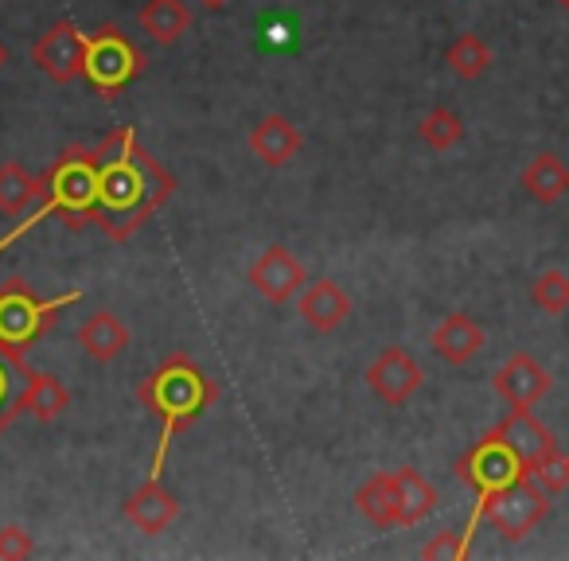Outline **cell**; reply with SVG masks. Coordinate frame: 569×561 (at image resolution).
Instances as JSON below:
<instances>
[{
  "mask_svg": "<svg viewBox=\"0 0 569 561\" xmlns=\"http://www.w3.org/2000/svg\"><path fill=\"white\" fill-rule=\"evenodd\" d=\"M98 214L110 242H129L144 230L176 191V176L137 137V126H118L98 141Z\"/></svg>",
  "mask_w": 569,
  "mask_h": 561,
  "instance_id": "1",
  "label": "cell"
},
{
  "mask_svg": "<svg viewBox=\"0 0 569 561\" xmlns=\"http://www.w3.org/2000/svg\"><path fill=\"white\" fill-rule=\"evenodd\" d=\"M137 398H141L144 410L160 421V441H157V452H152V464H149V475L160 480L176 433L188 429L203 410H211L214 398H219V387H214L211 374H207L199 363H191L188 355H168L149 379H141Z\"/></svg>",
  "mask_w": 569,
  "mask_h": 561,
  "instance_id": "2",
  "label": "cell"
},
{
  "mask_svg": "<svg viewBox=\"0 0 569 561\" xmlns=\"http://www.w3.org/2000/svg\"><path fill=\"white\" fill-rule=\"evenodd\" d=\"M51 214H59L71 230H82L87 222H94V214H98V152L94 149L71 144L67 152H59L56 164L43 172L40 207H32V211L24 214V222H17L9 234L0 238V253L9 250V246H17L28 230L40 227Z\"/></svg>",
  "mask_w": 569,
  "mask_h": 561,
  "instance_id": "3",
  "label": "cell"
},
{
  "mask_svg": "<svg viewBox=\"0 0 569 561\" xmlns=\"http://www.w3.org/2000/svg\"><path fill=\"white\" fill-rule=\"evenodd\" d=\"M79 301V289L63 297H40L24 277H12L9 285L0 289V351L12 359H24L56 328V320Z\"/></svg>",
  "mask_w": 569,
  "mask_h": 561,
  "instance_id": "4",
  "label": "cell"
},
{
  "mask_svg": "<svg viewBox=\"0 0 569 561\" xmlns=\"http://www.w3.org/2000/svg\"><path fill=\"white\" fill-rule=\"evenodd\" d=\"M522 475H530L527 464L515 457V449L499 437V429L483 433L480 441L457 460V480L476 491V511L468 514V527H465L468 534H476V527L483 522V507L503 488H511L515 480H522Z\"/></svg>",
  "mask_w": 569,
  "mask_h": 561,
  "instance_id": "5",
  "label": "cell"
},
{
  "mask_svg": "<svg viewBox=\"0 0 569 561\" xmlns=\"http://www.w3.org/2000/svg\"><path fill=\"white\" fill-rule=\"evenodd\" d=\"M149 67L144 51L121 32L118 24H102L94 36H87V67H82V79L98 90L102 98H113L137 82Z\"/></svg>",
  "mask_w": 569,
  "mask_h": 561,
  "instance_id": "6",
  "label": "cell"
},
{
  "mask_svg": "<svg viewBox=\"0 0 569 561\" xmlns=\"http://www.w3.org/2000/svg\"><path fill=\"white\" fill-rule=\"evenodd\" d=\"M546 514H550V491H546L535 475L515 480L511 488H503L483 507V522H491V530L503 534L507 542H522Z\"/></svg>",
  "mask_w": 569,
  "mask_h": 561,
  "instance_id": "7",
  "label": "cell"
},
{
  "mask_svg": "<svg viewBox=\"0 0 569 561\" xmlns=\"http://www.w3.org/2000/svg\"><path fill=\"white\" fill-rule=\"evenodd\" d=\"M246 281L253 285V293L269 304H289L293 297H301V289L309 285V273H305L301 258H297L289 246H266V250L253 258Z\"/></svg>",
  "mask_w": 569,
  "mask_h": 561,
  "instance_id": "8",
  "label": "cell"
},
{
  "mask_svg": "<svg viewBox=\"0 0 569 561\" xmlns=\"http://www.w3.org/2000/svg\"><path fill=\"white\" fill-rule=\"evenodd\" d=\"M32 63L40 67L51 82H59V87L82 79V67H87V36L79 32L74 20H56V24L36 40Z\"/></svg>",
  "mask_w": 569,
  "mask_h": 561,
  "instance_id": "9",
  "label": "cell"
},
{
  "mask_svg": "<svg viewBox=\"0 0 569 561\" xmlns=\"http://www.w3.org/2000/svg\"><path fill=\"white\" fill-rule=\"evenodd\" d=\"M363 379L379 402L406 405L421 387H426V367H421L406 348H387L371 359V367H367Z\"/></svg>",
  "mask_w": 569,
  "mask_h": 561,
  "instance_id": "10",
  "label": "cell"
},
{
  "mask_svg": "<svg viewBox=\"0 0 569 561\" xmlns=\"http://www.w3.org/2000/svg\"><path fill=\"white\" fill-rule=\"evenodd\" d=\"M297 309H301V320L312 328V332L332 335L351 320L356 301H351L348 289H343L340 281H332V277H317V281H309V285L301 289Z\"/></svg>",
  "mask_w": 569,
  "mask_h": 561,
  "instance_id": "11",
  "label": "cell"
},
{
  "mask_svg": "<svg viewBox=\"0 0 569 561\" xmlns=\"http://www.w3.org/2000/svg\"><path fill=\"white\" fill-rule=\"evenodd\" d=\"M491 387H496V394L503 398L507 405H535L553 390V379L535 355H527V351H515V355L496 371Z\"/></svg>",
  "mask_w": 569,
  "mask_h": 561,
  "instance_id": "12",
  "label": "cell"
},
{
  "mask_svg": "<svg viewBox=\"0 0 569 561\" xmlns=\"http://www.w3.org/2000/svg\"><path fill=\"white\" fill-rule=\"evenodd\" d=\"M496 429H499V437L515 449V457L527 464V472H535L546 457L558 452V437L530 413V405H511V413H507Z\"/></svg>",
  "mask_w": 569,
  "mask_h": 561,
  "instance_id": "13",
  "label": "cell"
},
{
  "mask_svg": "<svg viewBox=\"0 0 569 561\" xmlns=\"http://www.w3.org/2000/svg\"><path fill=\"white\" fill-rule=\"evenodd\" d=\"M121 514H126L141 534H164V530L180 519V499H176L157 475H149V480L121 503Z\"/></svg>",
  "mask_w": 569,
  "mask_h": 561,
  "instance_id": "14",
  "label": "cell"
},
{
  "mask_svg": "<svg viewBox=\"0 0 569 561\" xmlns=\"http://www.w3.org/2000/svg\"><path fill=\"white\" fill-rule=\"evenodd\" d=\"M246 144H250V152L266 168H284L289 160L301 157L305 137H301V129H297L293 121L284 118V113H266V118L250 129Z\"/></svg>",
  "mask_w": 569,
  "mask_h": 561,
  "instance_id": "15",
  "label": "cell"
},
{
  "mask_svg": "<svg viewBox=\"0 0 569 561\" xmlns=\"http://www.w3.org/2000/svg\"><path fill=\"white\" fill-rule=\"evenodd\" d=\"M429 343H433V351L449 367H465V363H472L483 348H488V332H483L468 312H449V317L433 328Z\"/></svg>",
  "mask_w": 569,
  "mask_h": 561,
  "instance_id": "16",
  "label": "cell"
},
{
  "mask_svg": "<svg viewBox=\"0 0 569 561\" xmlns=\"http://www.w3.org/2000/svg\"><path fill=\"white\" fill-rule=\"evenodd\" d=\"M519 183H522V191H527L530 203L553 207L569 196V164L558 157V152H538V157L527 160Z\"/></svg>",
  "mask_w": 569,
  "mask_h": 561,
  "instance_id": "17",
  "label": "cell"
},
{
  "mask_svg": "<svg viewBox=\"0 0 569 561\" xmlns=\"http://www.w3.org/2000/svg\"><path fill=\"white\" fill-rule=\"evenodd\" d=\"M20 410H24L28 418L43 421V425H51V421H59L71 410V390L63 387L59 374L28 371L24 387H20Z\"/></svg>",
  "mask_w": 569,
  "mask_h": 561,
  "instance_id": "18",
  "label": "cell"
},
{
  "mask_svg": "<svg viewBox=\"0 0 569 561\" xmlns=\"http://www.w3.org/2000/svg\"><path fill=\"white\" fill-rule=\"evenodd\" d=\"M74 340H79V348L87 351L94 363H113V359L129 348V328L121 324L118 312L98 309L94 317L74 332Z\"/></svg>",
  "mask_w": 569,
  "mask_h": 561,
  "instance_id": "19",
  "label": "cell"
},
{
  "mask_svg": "<svg viewBox=\"0 0 569 561\" xmlns=\"http://www.w3.org/2000/svg\"><path fill=\"white\" fill-rule=\"evenodd\" d=\"M137 24L160 48H172L191 32V9L183 0H144L141 12H137Z\"/></svg>",
  "mask_w": 569,
  "mask_h": 561,
  "instance_id": "20",
  "label": "cell"
},
{
  "mask_svg": "<svg viewBox=\"0 0 569 561\" xmlns=\"http://www.w3.org/2000/svg\"><path fill=\"white\" fill-rule=\"evenodd\" d=\"M43 199V176L28 172L20 160H4L0 164V214L20 219Z\"/></svg>",
  "mask_w": 569,
  "mask_h": 561,
  "instance_id": "21",
  "label": "cell"
},
{
  "mask_svg": "<svg viewBox=\"0 0 569 561\" xmlns=\"http://www.w3.org/2000/svg\"><path fill=\"white\" fill-rule=\"evenodd\" d=\"M356 511L363 514L371 527L395 530L398 527V483H395V472H379V475H371V480L359 483Z\"/></svg>",
  "mask_w": 569,
  "mask_h": 561,
  "instance_id": "22",
  "label": "cell"
},
{
  "mask_svg": "<svg viewBox=\"0 0 569 561\" xmlns=\"http://www.w3.org/2000/svg\"><path fill=\"white\" fill-rule=\"evenodd\" d=\"M398 527H418L421 519H429L437 507V491L418 468H398Z\"/></svg>",
  "mask_w": 569,
  "mask_h": 561,
  "instance_id": "23",
  "label": "cell"
},
{
  "mask_svg": "<svg viewBox=\"0 0 569 561\" xmlns=\"http://www.w3.org/2000/svg\"><path fill=\"white\" fill-rule=\"evenodd\" d=\"M465 133H468L465 118H460L457 110H449V106H433V110L418 121V141L426 144V149H433V152L457 149V144L465 141Z\"/></svg>",
  "mask_w": 569,
  "mask_h": 561,
  "instance_id": "24",
  "label": "cell"
},
{
  "mask_svg": "<svg viewBox=\"0 0 569 561\" xmlns=\"http://www.w3.org/2000/svg\"><path fill=\"white\" fill-rule=\"evenodd\" d=\"M445 63H449V71L457 74V79L472 82V79H480V74H488L491 48L476 32H460L457 40L445 48Z\"/></svg>",
  "mask_w": 569,
  "mask_h": 561,
  "instance_id": "25",
  "label": "cell"
},
{
  "mask_svg": "<svg viewBox=\"0 0 569 561\" xmlns=\"http://www.w3.org/2000/svg\"><path fill=\"white\" fill-rule=\"evenodd\" d=\"M28 371L32 367L24 359H12L0 351V437L17 425V418H24V410H20V387H24Z\"/></svg>",
  "mask_w": 569,
  "mask_h": 561,
  "instance_id": "26",
  "label": "cell"
},
{
  "mask_svg": "<svg viewBox=\"0 0 569 561\" xmlns=\"http://www.w3.org/2000/svg\"><path fill=\"white\" fill-rule=\"evenodd\" d=\"M530 301L550 317H561L569 309V273L566 269H542L530 285Z\"/></svg>",
  "mask_w": 569,
  "mask_h": 561,
  "instance_id": "27",
  "label": "cell"
},
{
  "mask_svg": "<svg viewBox=\"0 0 569 561\" xmlns=\"http://www.w3.org/2000/svg\"><path fill=\"white\" fill-rule=\"evenodd\" d=\"M468 545H472V534H468V530H441V534L429 538V542L421 545V558L426 561H433V558L460 561L468 553Z\"/></svg>",
  "mask_w": 569,
  "mask_h": 561,
  "instance_id": "28",
  "label": "cell"
},
{
  "mask_svg": "<svg viewBox=\"0 0 569 561\" xmlns=\"http://www.w3.org/2000/svg\"><path fill=\"white\" fill-rule=\"evenodd\" d=\"M36 553V538L20 522L0 527V561H28Z\"/></svg>",
  "mask_w": 569,
  "mask_h": 561,
  "instance_id": "29",
  "label": "cell"
},
{
  "mask_svg": "<svg viewBox=\"0 0 569 561\" xmlns=\"http://www.w3.org/2000/svg\"><path fill=\"white\" fill-rule=\"evenodd\" d=\"M530 475H535V480L542 483V488L550 491V495H558V491H566V488H569V457L558 449L553 457H546L542 464H538Z\"/></svg>",
  "mask_w": 569,
  "mask_h": 561,
  "instance_id": "30",
  "label": "cell"
},
{
  "mask_svg": "<svg viewBox=\"0 0 569 561\" xmlns=\"http://www.w3.org/2000/svg\"><path fill=\"white\" fill-rule=\"evenodd\" d=\"M203 9H222V4H230V0H199Z\"/></svg>",
  "mask_w": 569,
  "mask_h": 561,
  "instance_id": "31",
  "label": "cell"
},
{
  "mask_svg": "<svg viewBox=\"0 0 569 561\" xmlns=\"http://www.w3.org/2000/svg\"><path fill=\"white\" fill-rule=\"evenodd\" d=\"M4 67H9V48L0 43V71H4Z\"/></svg>",
  "mask_w": 569,
  "mask_h": 561,
  "instance_id": "32",
  "label": "cell"
},
{
  "mask_svg": "<svg viewBox=\"0 0 569 561\" xmlns=\"http://www.w3.org/2000/svg\"><path fill=\"white\" fill-rule=\"evenodd\" d=\"M558 9H561V12H566V17H569V0H558Z\"/></svg>",
  "mask_w": 569,
  "mask_h": 561,
  "instance_id": "33",
  "label": "cell"
},
{
  "mask_svg": "<svg viewBox=\"0 0 569 561\" xmlns=\"http://www.w3.org/2000/svg\"><path fill=\"white\" fill-rule=\"evenodd\" d=\"M566 457H569V452H566Z\"/></svg>",
  "mask_w": 569,
  "mask_h": 561,
  "instance_id": "34",
  "label": "cell"
}]
</instances>
